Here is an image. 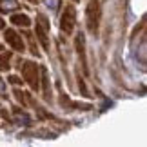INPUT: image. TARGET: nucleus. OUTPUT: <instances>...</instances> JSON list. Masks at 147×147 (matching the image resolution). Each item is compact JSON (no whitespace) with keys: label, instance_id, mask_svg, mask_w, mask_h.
I'll list each match as a JSON object with an SVG mask.
<instances>
[{"label":"nucleus","instance_id":"f257e3e1","mask_svg":"<svg viewBox=\"0 0 147 147\" xmlns=\"http://www.w3.org/2000/svg\"><path fill=\"white\" fill-rule=\"evenodd\" d=\"M98 20H100V7L96 0H91L87 5V27L93 35H96L98 31Z\"/></svg>","mask_w":147,"mask_h":147},{"label":"nucleus","instance_id":"f03ea898","mask_svg":"<svg viewBox=\"0 0 147 147\" xmlns=\"http://www.w3.org/2000/svg\"><path fill=\"white\" fill-rule=\"evenodd\" d=\"M20 69L27 84L31 86V89H38V67L33 62H26L24 65H20Z\"/></svg>","mask_w":147,"mask_h":147},{"label":"nucleus","instance_id":"7ed1b4c3","mask_svg":"<svg viewBox=\"0 0 147 147\" xmlns=\"http://www.w3.org/2000/svg\"><path fill=\"white\" fill-rule=\"evenodd\" d=\"M75 22H76V11L73 5H65V11L64 15H62V20H60V29L64 33H69L73 31V27H75Z\"/></svg>","mask_w":147,"mask_h":147},{"label":"nucleus","instance_id":"20e7f679","mask_svg":"<svg viewBox=\"0 0 147 147\" xmlns=\"http://www.w3.org/2000/svg\"><path fill=\"white\" fill-rule=\"evenodd\" d=\"M5 40L13 49L16 51H24V42H22V36H18V33H15L13 29H7L5 31Z\"/></svg>","mask_w":147,"mask_h":147},{"label":"nucleus","instance_id":"39448f33","mask_svg":"<svg viewBox=\"0 0 147 147\" xmlns=\"http://www.w3.org/2000/svg\"><path fill=\"white\" fill-rule=\"evenodd\" d=\"M84 44H86V38H84V35L80 33V35L76 36V49H78V56L82 58V67H84V73H89L87 69V60H86V51H84Z\"/></svg>","mask_w":147,"mask_h":147},{"label":"nucleus","instance_id":"423d86ee","mask_svg":"<svg viewBox=\"0 0 147 147\" xmlns=\"http://www.w3.org/2000/svg\"><path fill=\"white\" fill-rule=\"evenodd\" d=\"M18 7V2L16 0H0V11L5 13V11H13Z\"/></svg>","mask_w":147,"mask_h":147},{"label":"nucleus","instance_id":"0eeeda50","mask_svg":"<svg viewBox=\"0 0 147 147\" xmlns=\"http://www.w3.org/2000/svg\"><path fill=\"white\" fill-rule=\"evenodd\" d=\"M11 22H13L15 26H24V27H27L31 24L29 18H27L26 15H13V16H11Z\"/></svg>","mask_w":147,"mask_h":147},{"label":"nucleus","instance_id":"6e6552de","mask_svg":"<svg viewBox=\"0 0 147 147\" xmlns=\"http://www.w3.org/2000/svg\"><path fill=\"white\" fill-rule=\"evenodd\" d=\"M42 80H44V93H46V98L49 100L51 91H49V76H47V69H46V67H42Z\"/></svg>","mask_w":147,"mask_h":147},{"label":"nucleus","instance_id":"1a4fd4ad","mask_svg":"<svg viewBox=\"0 0 147 147\" xmlns=\"http://www.w3.org/2000/svg\"><path fill=\"white\" fill-rule=\"evenodd\" d=\"M9 56L7 53H4V55H0V71H7L9 69Z\"/></svg>","mask_w":147,"mask_h":147},{"label":"nucleus","instance_id":"9d476101","mask_svg":"<svg viewBox=\"0 0 147 147\" xmlns=\"http://www.w3.org/2000/svg\"><path fill=\"white\" fill-rule=\"evenodd\" d=\"M46 4H47V7L53 9V11H56L60 7V0H46Z\"/></svg>","mask_w":147,"mask_h":147},{"label":"nucleus","instance_id":"9b49d317","mask_svg":"<svg viewBox=\"0 0 147 147\" xmlns=\"http://www.w3.org/2000/svg\"><path fill=\"white\" fill-rule=\"evenodd\" d=\"M78 87L82 89V94H84V96H87V89H86V84H84V80H82V78L78 80Z\"/></svg>","mask_w":147,"mask_h":147},{"label":"nucleus","instance_id":"f8f14e48","mask_svg":"<svg viewBox=\"0 0 147 147\" xmlns=\"http://www.w3.org/2000/svg\"><path fill=\"white\" fill-rule=\"evenodd\" d=\"M9 82H11V84H20L22 80H20L18 76H11V78H9Z\"/></svg>","mask_w":147,"mask_h":147},{"label":"nucleus","instance_id":"ddd939ff","mask_svg":"<svg viewBox=\"0 0 147 147\" xmlns=\"http://www.w3.org/2000/svg\"><path fill=\"white\" fill-rule=\"evenodd\" d=\"M0 29H4V20L0 18Z\"/></svg>","mask_w":147,"mask_h":147},{"label":"nucleus","instance_id":"4468645a","mask_svg":"<svg viewBox=\"0 0 147 147\" xmlns=\"http://www.w3.org/2000/svg\"><path fill=\"white\" fill-rule=\"evenodd\" d=\"M0 91H4V86H2V82H0Z\"/></svg>","mask_w":147,"mask_h":147},{"label":"nucleus","instance_id":"2eb2a0df","mask_svg":"<svg viewBox=\"0 0 147 147\" xmlns=\"http://www.w3.org/2000/svg\"><path fill=\"white\" fill-rule=\"evenodd\" d=\"M0 51H2V46H0Z\"/></svg>","mask_w":147,"mask_h":147},{"label":"nucleus","instance_id":"dca6fc26","mask_svg":"<svg viewBox=\"0 0 147 147\" xmlns=\"http://www.w3.org/2000/svg\"><path fill=\"white\" fill-rule=\"evenodd\" d=\"M31 2H33V0H31Z\"/></svg>","mask_w":147,"mask_h":147}]
</instances>
